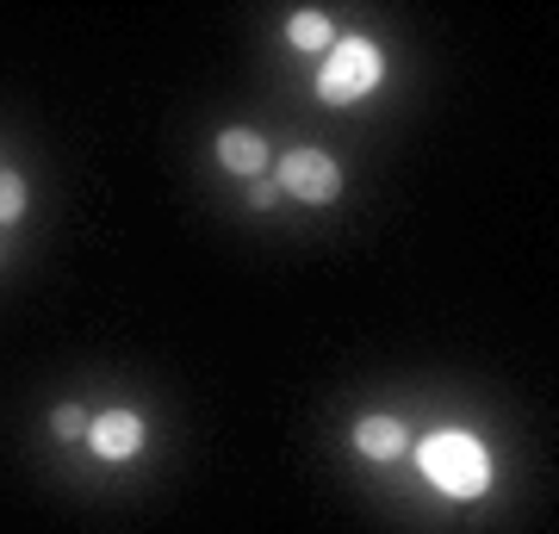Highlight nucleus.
I'll return each instance as SVG.
<instances>
[{
    "label": "nucleus",
    "mask_w": 559,
    "mask_h": 534,
    "mask_svg": "<svg viewBox=\"0 0 559 534\" xmlns=\"http://www.w3.org/2000/svg\"><path fill=\"white\" fill-rule=\"evenodd\" d=\"M87 448L100 460H131L143 448V416L138 411H106L87 423Z\"/></svg>",
    "instance_id": "obj_4"
},
{
    "label": "nucleus",
    "mask_w": 559,
    "mask_h": 534,
    "mask_svg": "<svg viewBox=\"0 0 559 534\" xmlns=\"http://www.w3.org/2000/svg\"><path fill=\"white\" fill-rule=\"evenodd\" d=\"M286 38L299 44V50H330V38H336V32H330V20H323L318 7H299V13L286 20Z\"/></svg>",
    "instance_id": "obj_7"
},
{
    "label": "nucleus",
    "mask_w": 559,
    "mask_h": 534,
    "mask_svg": "<svg viewBox=\"0 0 559 534\" xmlns=\"http://www.w3.org/2000/svg\"><path fill=\"white\" fill-rule=\"evenodd\" d=\"M355 448L367 460H399V448H404V423L399 416H367L355 429Z\"/></svg>",
    "instance_id": "obj_6"
},
{
    "label": "nucleus",
    "mask_w": 559,
    "mask_h": 534,
    "mask_svg": "<svg viewBox=\"0 0 559 534\" xmlns=\"http://www.w3.org/2000/svg\"><path fill=\"white\" fill-rule=\"evenodd\" d=\"M274 199H280V187H274V180H249V205H255V212H267Z\"/></svg>",
    "instance_id": "obj_10"
},
{
    "label": "nucleus",
    "mask_w": 559,
    "mask_h": 534,
    "mask_svg": "<svg viewBox=\"0 0 559 534\" xmlns=\"http://www.w3.org/2000/svg\"><path fill=\"white\" fill-rule=\"evenodd\" d=\"M417 466L441 497H479L485 485H491V454H485L466 429H436V436L417 448Z\"/></svg>",
    "instance_id": "obj_1"
},
{
    "label": "nucleus",
    "mask_w": 559,
    "mask_h": 534,
    "mask_svg": "<svg viewBox=\"0 0 559 534\" xmlns=\"http://www.w3.org/2000/svg\"><path fill=\"white\" fill-rule=\"evenodd\" d=\"M87 423H94V416L81 411V404H62V411L50 416V429H57V441H87Z\"/></svg>",
    "instance_id": "obj_9"
},
{
    "label": "nucleus",
    "mask_w": 559,
    "mask_h": 534,
    "mask_svg": "<svg viewBox=\"0 0 559 534\" xmlns=\"http://www.w3.org/2000/svg\"><path fill=\"white\" fill-rule=\"evenodd\" d=\"M274 187H286V193L305 199V205H330V199L342 193V168H336V156H323V150H293V156L280 162Z\"/></svg>",
    "instance_id": "obj_3"
},
{
    "label": "nucleus",
    "mask_w": 559,
    "mask_h": 534,
    "mask_svg": "<svg viewBox=\"0 0 559 534\" xmlns=\"http://www.w3.org/2000/svg\"><path fill=\"white\" fill-rule=\"evenodd\" d=\"M385 75V57L373 38H336L323 50V69H318V94L330 106H348V99H367Z\"/></svg>",
    "instance_id": "obj_2"
},
{
    "label": "nucleus",
    "mask_w": 559,
    "mask_h": 534,
    "mask_svg": "<svg viewBox=\"0 0 559 534\" xmlns=\"http://www.w3.org/2000/svg\"><path fill=\"white\" fill-rule=\"evenodd\" d=\"M218 162L230 168V175L242 180H261V168H267V138H255V131H218Z\"/></svg>",
    "instance_id": "obj_5"
},
{
    "label": "nucleus",
    "mask_w": 559,
    "mask_h": 534,
    "mask_svg": "<svg viewBox=\"0 0 559 534\" xmlns=\"http://www.w3.org/2000/svg\"><path fill=\"white\" fill-rule=\"evenodd\" d=\"M25 212V180L13 168H0V224H13Z\"/></svg>",
    "instance_id": "obj_8"
}]
</instances>
